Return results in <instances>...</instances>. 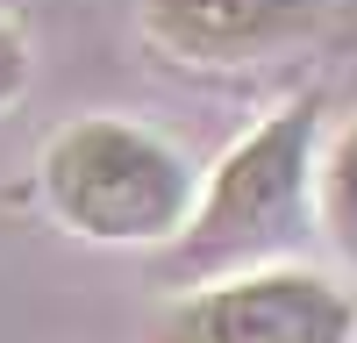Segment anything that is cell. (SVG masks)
<instances>
[{"mask_svg": "<svg viewBox=\"0 0 357 343\" xmlns=\"http://www.w3.org/2000/svg\"><path fill=\"white\" fill-rule=\"evenodd\" d=\"M43 208L86 243H178L193 222L200 179L158 129L86 114L43 143Z\"/></svg>", "mask_w": 357, "mask_h": 343, "instance_id": "1", "label": "cell"}, {"mask_svg": "<svg viewBox=\"0 0 357 343\" xmlns=\"http://www.w3.org/2000/svg\"><path fill=\"white\" fill-rule=\"evenodd\" d=\"M314 129L321 107L293 100L272 122H257L236 151L215 165V179L200 186L193 222L178 229V272H229V265H257L279 243L301 236L307 222V193H314Z\"/></svg>", "mask_w": 357, "mask_h": 343, "instance_id": "2", "label": "cell"}, {"mask_svg": "<svg viewBox=\"0 0 357 343\" xmlns=\"http://www.w3.org/2000/svg\"><path fill=\"white\" fill-rule=\"evenodd\" d=\"M357 300L321 272H243L172 307V343H350Z\"/></svg>", "mask_w": 357, "mask_h": 343, "instance_id": "3", "label": "cell"}, {"mask_svg": "<svg viewBox=\"0 0 357 343\" xmlns=\"http://www.w3.org/2000/svg\"><path fill=\"white\" fill-rule=\"evenodd\" d=\"M321 0H143V36L186 65H243L307 36Z\"/></svg>", "mask_w": 357, "mask_h": 343, "instance_id": "4", "label": "cell"}, {"mask_svg": "<svg viewBox=\"0 0 357 343\" xmlns=\"http://www.w3.org/2000/svg\"><path fill=\"white\" fill-rule=\"evenodd\" d=\"M321 229L336 236V250L357 265V114L321 158Z\"/></svg>", "mask_w": 357, "mask_h": 343, "instance_id": "5", "label": "cell"}, {"mask_svg": "<svg viewBox=\"0 0 357 343\" xmlns=\"http://www.w3.org/2000/svg\"><path fill=\"white\" fill-rule=\"evenodd\" d=\"M29 65H36V57H29V36H22L8 15H0V114L29 93Z\"/></svg>", "mask_w": 357, "mask_h": 343, "instance_id": "6", "label": "cell"}]
</instances>
